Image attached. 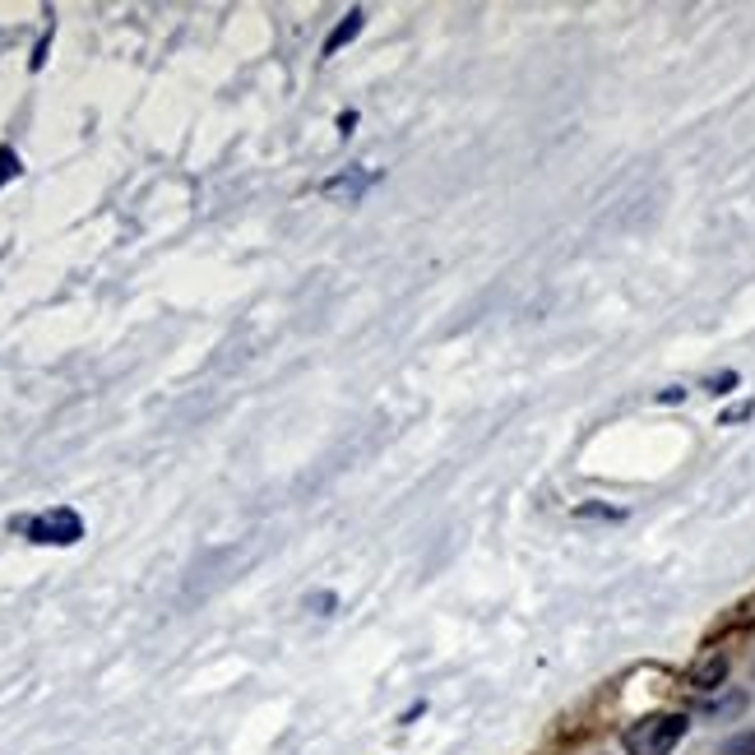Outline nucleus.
Listing matches in <instances>:
<instances>
[{
  "mask_svg": "<svg viewBox=\"0 0 755 755\" xmlns=\"http://www.w3.org/2000/svg\"><path fill=\"white\" fill-rule=\"evenodd\" d=\"M723 677H728V658L714 654L709 663H700L691 672V686H695V691H718V681H723Z\"/></svg>",
  "mask_w": 755,
  "mask_h": 755,
  "instance_id": "20e7f679",
  "label": "nucleus"
},
{
  "mask_svg": "<svg viewBox=\"0 0 755 755\" xmlns=\"http://www.w3.org/2000/svg\"><path fill=\"white\" fill-rule=\"evenodd\" d=\"M19 172H24V163H19V153H14V149H0V186H5V181H14V177H19Z\"/></svg>",
  "mask_w": 755,
  "mask_h": 755,
  "instance_id": "39448f33",
  "label": "nucleus"
},
{
  "mask_svg": "<svg viewBox=\"0 0 755 755\" xmlns=\"http://www.w3.org/2000/svg\"><path fill=\"white\" fill-rule=\"evenodd\" d=\"M14 529L24 533V538L42 542V547H70V542L84 538V519L70 505H56V510H42L33 519H14Z\"/></svg>",
  "mask_w": 755,
  "mask_h": 755,
  "instance_id": "f03ea898",
  "label": "nucleus"
},
{
  "mask_svg": "<svg viewBox=\"0 0 755 755\" xmlns=\"http://www.w3.org/2000/svg\"><path fill=\"white\" fill-rule=\"evenodd\" d=\"M686 728H691L686 714H649L640 723H630L621 746H626V755H672Z\"/></svg>",
  "mask_w": 755,
  "mask_h": 755,
  "instance_id": "f257e3e1",
  "label": "nucleus"
},
{
  "mask_svg": "<svg viewBox=\"0 0 755 755\" xmlns=\"http://www.w3.org/2000/svg\"><path fill=\"white\" fill-rule=\"evenodd\" d=\"M723 755H755V732H742V737H732V742L723 746Z\"/></svg>",
  "mask_w": 755,
  "mask_h": 755,
  "instance_id": "423d86ee",
  "label": "nucleus"
},
{
  "mask_svg": "<svg viewBox=\"0 0 755 755\" xmlns=\"http://www.w3.org/2000/svg\"><path fill=\"white\" fill-rule=\"evenodd\" d=\"M362 24H366V14H362V10H348V14H343L339 28H334V33L325 38V56H334V51H339L343 42H353L357 33H362Z\"/></svg>",
  "mask_w": 755,
  "mask_h": 755,
  "instance_id": "7ed1b4c3",
  "label": "nucleus"
}]
</instances>
